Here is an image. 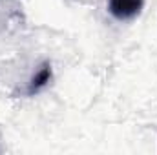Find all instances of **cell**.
Masks as SVG:
<instances>
[{"mask_svg": "<svg viewBox=\"0 0 157 155\" xmlns=\"http://www.w3.org/2000/svg\"><path fill=\"white\" fill-rule=\"evenodd\" d=\"M144 0H110V11L117 18H132L143 7Z\"/></svg>", "mask_w": 157, "mask_h": 155, "instance_id": "1", "label": "cell"}]
</instances>
